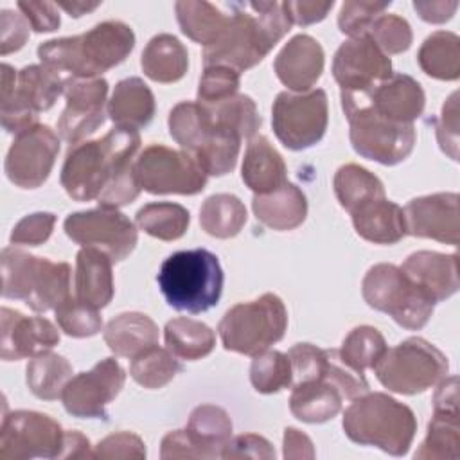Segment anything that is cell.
Wrapping results in <instances>:
<instances>
[{
    "label": "cell",
    "mask_w": 460,
    "mask_h": 460,
    "mask_svg": "<svg viewBox=\"0 0 460 460\" xmlns=\"http://www.w3.org/2000/svg\"><path fill=\"white\" fill-rule=\"evenodd\" d=\"M419 66L429 77L440 81H455L460 75V38L449 31L429 34L419 52Z\"/></svg>",
    "instance_id": "d590c367"
},
{
    "label": "cell",
    "mask_w": 460,
    "mask_h": 460,
    "mask_svg": "<svg viewBox=\"0 0 460 460\" xmlns=\"http://www.w3.org/2000/svg\"><path fill=\"white\" fill-rule=\"evenodd\" d=\"M413 9L428 23H444L453 18L455 11L458 9V2H413Z\"/></svg>",
    "instance_id": "6125c7cd"
},
{
    "label": "cell",
    "mask_w": 460,
    "mask_h": 460,
    "mask_svg": "<svg viewBox=\"0 0 460 460\" xmlns=\"http://www.w3.org/2000/svg\"><path fill=\"white\" fill-rule=\"evenodd\" d=\"M59 458H93L90 440L79 431H65V442Z\"/></svg>",
    "instance_id": "be15d7a7"
},
{
    "label": "cell",
    "mask_w": 460,
    "mask_h": 460,
    "mask_svg": "<svg viewBox=\"0 0 460 460\" xmlns=\"http://www.w3.org/2000/svg\"><path fill=\"white\" fill-rule=\"evenodd\" d=\"M29 22L23 14H18L11 9L0 13V54L7 56L20 50L29 38Z\"/></svg>",
    "instance_id": "9f6ffc18"
},
{
    "label": "cell",
    "mask_w": 460,
    "mask_h": 460,
    "mask_svg": "<svg viewBox=\"0 0 460 460\" xmlns=\"http://www.w3.org/2000/svg\"><path fill=\"white\" fill-rule=\"evenodd\" d=\"M390 2H367L349 0L343 2L338 14V27L349 38L368 34L374 20L388 9Z\"/></svg>",
    "instance_id": "f907efd6"
},
{
    "label": "cell",
    "mask_w": 460,
    "mask_h": 460,
    "mask_svg": "<svg viewBox=\"0 0 460 460\" xmlns=\"http://www.w3.org/2000/svg\"><path fill=\"white\" fill-rule=\"evenodd\" d=\"M392 74L390 58L368 34L343 41L332 59V75L345 93H365Z\"/></svg>",
    "instance_id": "d6986e66"
},
{
    "label": "cell",
    "mask_w": 460,
    "mask_h": 460,
    "mask_svg": "<svg viewBox=\"0 0 460 460\" xmlns=\"http://www.w3.org/2000/svg\"><path fill=\"white\" fill-rule=\"evenodd\" d=\"M284 458L298 460V458H314V447L311 438L296 428L284 429Z\"/></svg>",
    "instance_id": "94428289"
},
{
    "label": "cell",
    "mask_w": 460,
    "mask_h": 460,
    "mask_svg": "<svg viewBox=\"0 0 460 460\" xmlns=\"http://www.w3.org/2000/svg\"><path fill=\"white\" fill-rule=\"evenodd\" d=\"M72 379V365L65 356L43 352L34 356L25 368V381L32 395L43 401L61 397L66 383Z\"/></svg>",
    "instance_id": "74e56055"
},
{
    "label": "cell",
    "mask_w": 460,
    "mask_h": 460,
    "mask_svg": "<svg viewBox=\"0 0 460 460\" xmlns=\"http://www.w3.org/2000/svg\"><path fill=\"white\" fill-rule=\"evenodd\" d=\"M70 79L47 68L45 65H27L18 72L16 88L7 101L0 104L2 126L7 133H22L38 124V113L54 106L65 93Z\"/></svg>",
    "instance_id": "5bb4252c"
},
{
    "label": "cell",
    "mask_w": 460,
    "mask_h": 460,
    "mask_svg": "<svg viewBox=\"0 0 460 460\" xmlns=\"http://www.w3.org/2000/svg\"><path fill=\"white\" fill-rule=\"evenodd\" d=\"M284 13L288 14L291 23L296 25H311L316 22H322L329 11L334 7V2H309V0H298V2H282Z\"/></svg>",
    "instance_id": "91938a15"
},
{
    "label": "cell",
    "mask_w": 460,
    "mask_h": 460,
    "mask_svg": "<svg viewBox=\"0 0 460 460\" xmlns=\"http://www.w3.org/2000/svg\"><path fill=\"white\" fill-rule=\"evenodd\" d=\"M56 5L61 7V9H65L70 16L79 18V16H83V14H86V13L95 11V9L101 5V2H95V4H84V2H58Z\"/></svg>",
    "instance_id": "03108f58"
},
{
    "label": "cell",
    "mask_w": 460,
    "mask_h": 460,
    "mask_svg": "<svg viewBox=\"0 0 460 460\" xmlns=\"http://www.w3.org/2000/svg\"><path fill=\"white\" fill-rule=\"evenodd\" d=\"M449 363L442 350L424 338L411 336L386 352L374 365L377 381L390 392L402 395L422 394L438 385Z\"/></svg>",
    "instance_id": "30bf717a"
},
{
    "label": "cell",
    "mask_w": 460,
    "mask_h": 460,
    "mask_svg": "<svg viewBox=\"0 0 460 460\" xmlns=\"http://www.w3.org/2000/svg\"><path fill=\"white\" fill-rule=\"evenodd\" d=\"M402 210L406 219V234L453 246L458 244L456 192H437L413 198Z\"/></svg>",
    "instance_id": "44dd1931"
},
{
    "label": "cell",
    "mask_w": 460,
    "mask_h": 460,
    "mask_svg": "<svg viewBox=\"0 0 460 460\" xmlns=\"http://www.w3.org/2000/svg\"><path fill=\"white\" fill-rule=\"evenodd\" d=\"M329 122L327 93L322 88L309 92H280L271 108V124L280 144L291 151L307 149L322 140Z\"/></svg>",
    "instance_id": "7c38bea8"
},
{
    "label": "cell",
    "mask_w": 460,
    "mask_h": 460,
    "mask_svg": "<svg viewBox=\"0 0 460 460\" xmlns=\"http://www.w3.org/2000/svg\"><path fill=\"white\" fill-rule=\"evenodd\" d=\"M385 336L372 325L354 327L343 340L340 356L341 359L354 370L365 372L367 368H374L379 358L386 352Z\"/></svg>",
    "instance_id": "f6af8a7d"
},
{
    "label": "cell",
    "mask_w": 460,
    "mask_h": 460,
    "mask_svg": "<svg viewBox=\"0 0 460 460\" xmlns=\"http://www.w3.org/2000/svg\"><path fill=\"white\" fill-rule=\"evenodd\" d=\"M140 66L155 83H176L189 68V52L176 36L162 32L147 41Z\"/></svg>",
    "instance_id": "d6a6232c"
},
{
    "label": "cell",
    "mask_w": 460,
    "mask_h": 460,
    "mask_svg": "<svg viewBox=\"0 0 460 460\" xmlns=\"http://www.w3.org/2000/svg\"><path fill=\"white\" fill-rule=\"evenodd\" d=\"M458 408L433 410L426 437L415 451V460H456L460 456Z\"/></svg>",
    "instance_id": "8d00e7d4"
},
{
    "label": "cell",
    "mask_w": 460,
    "mask_h": 460,
    "mask_svg": "<svg viewBox=\"0 0 460 460\" xmlns=\"http://www.w3.org/2000/svg\"><path fill=\"white\" fill-rule=\"evenodd\" d=\"M104 341L115 356L133 359L158 345V325L144 313H120L106 323Z\"/></svg>",
    "instance_id": "4dcf8cb0"
},
{
    "label": "cell",
    "mask_w": 460,
    "mask_h": 460,
    "mask_svg": "<svg viewBox=\"0 0 460 460\" xmlns=\"http://www.w3.org/2000/svg\"><path fill=\"white\" fill-rule=\"evenodd\" d=\"M0 356L4 361L34 358L59 343V331L43 316H25L20 311L0 309Z\"/></svg>",
    "instance_id": "7402d4cb"
},
{
    "label": "cell",
    "mask_w": 460,
    "mask_h": 460,
    "mask_svg": "<svg viewBox=\"0 0 460 460\" xmlns=\"http://www.w3.org/2000/svg\"><path fill=\"white\" fill-rule=\"evenodd\" d=\"M323 63L322 45L309 34H296L280 49L273 68L289 92L302 93L313 90L323 72Z\"/></svg>",
    "instance_id": "cb8c5ba5"
},
{
    "label": "cell",
    "mask_w": 460,
    "mask_h": 460,
    "mask_svg": "<svg viewBox=\"0 0 460 460\" xmlns=\"http://www.w3.org/2000/svg\"><path fill=\"white\" fill-rule=\"evenodd\" d=\"M343 431L359 446H374L392 456L408 453L417 419L410 406L383 392H367L343 411Z\"/></svg>",
    "instance_id": "277c9868"
},
{
    "label": "cell",
    "mask_w": 460,
    "mask_h": 460,
    "mask_svg": "<svg viewBox=\"0 0 460 460\" xmlns=\"http://www.w3.org/2000/svg\"><path fill=\"white\" fill-rule=\"evenodd\" d=\"M399 268L435 304L449 298L458 291L456 253L419 250L410 253Z\"/></svg>",
    "instance_id": "d4e9b609"
},
{
    "label": "cell",
    "mask_w": 460,
    "mask_h": 460,
    "mask_svg": "<svg viewBox=\"0 0 460 460\" xmlns=\"http://www.w3.org/2000/svg\"><path fill=\"white\" fill-rule=\"evenodd\" d=\"M221 458L239 460V458H255V460H273L275 449L264 437L257 433H243L232 437L225 446Z\"/></svg>",
    "instance_id": "11a10c76"
},
{
    "label": "cell",
    "mask_w": 460,
    "mask_h": 460,
    "mask_svg": "<svg viewBox=\"0 0 460 460\" xmlns=\"http://www.w3.org/2000/svg\"><path fill=\"white\" fill-rule=\"evenodd\" d=\"M334 194L340 205L350 214L358 207L385 198L383 181L358 164H345L334 174Z\"/></svg>",
    "instance_id": "60d3db41"
},
{
    "label": "cell",
    "mask_w": 460,
    "mask_h": 460,
    "mask_svg": "<svg viewBox=\"0 0 460 460\" xmlns=\"http://www.w3.org/2000/svg\"><path fill=\"white\" fill-rule=\"evenodd\" d=\"M352 95L361 97L376 113L397 124H413L426 106V95L420 83L406 74H392L372 90Z\"/></svg>",
    "instance_id": "603a6c76"
},
{
    "label": "cell",
    "mask_w": 460,
    "mask_h": 460,
    "mask_svg": "<svg viewBox=\"0 0 460 460\" xmlns=\"http://www.w3.org/2000/svg\"><path fill=\"white\" fill-rule=\"evenodd\" d=\"M156 282L172 309L198 314L219 302L225 275L216 253L194 248L169 255L160 266Z\"/></svg>",
    "instance_id": "5b68a950"
},
{
    "label": "cell",
    "mask_w": 460,
    "mask_h": 460,
    "mask_svg": "<svg viewBox=\"0 0 460 460\" xmlns=\"http://www.w3.org/2000/svg\"><path fill=\"white\" fill-rule=\"evenodd\" d=\"M349 120V138L354 151L383 165L401 164L413 151L417 133L413 124H397L376 113L361 97L340 93Z\"/></svg>",
    "instance_id": "ba28073f"
},
{
    "label": "cell",
    "mask_w": 460,
    "mask_h": 460,
    "mask_svg": "<svg viewBox=\"0 0 460 460\" xmlns=\"http://www.w3.org/2000/svg\"><path fill=\"white\" fill-rule=\"evenodd\" d=\"M155 95L140 77L119 81L108 101V117L117 128L142 129L155 117Z\"/></svg>",
    "instance_id": "f546056e"
},
{
    "label": "cell",
    "mask_w": 460,
    "mask_h": 460,
    "mask_svg": "<svg viewBox=\"0 0 460 460\" xmlns=\"http://www.w3.org/2000/svg\"><path fill=\"white\" fill-rule=\"evenodd\" d=\"M437 140L451 160H458V92H453L442 106L437 120Z\"/></svg>",
    "instance_id": "db71d44e"
},
{
    "label": "cell",
    "mask_w": 460,
    "mask_h": 460,
    "mask_svg": "<svg viewBox=\"0 0 460 460\" xmlns=\"http://www.w3.org/2000/svg\"><path fill=\"white\" fill-rule=\"evenodd\" d=\"M59 329L72 338H88L102 331V316L75 296H68L54 309Z\"/></svg>",
    "instance_id": "7dc6e473"
},
{
    "label": "cell",
    "mask_w": 460,
    "mask_h": 460,
    "mask_svg": "<svg viewBox=\"0 0 460 460\" xmlns=\"http://www.w3.org/2000/svg\"><path fill=\"white\" fill-rule=\"evenodd\" d=\"M59 137L47 124H34L14 135L5 156V174L20 189L41 187L58 158Z\"/></svg>",
    "instance_id": "e0dca14e"
},
{
    "label": "cell",
    "mask_w": 460,
    "mask_h": 460,
    "mask_svg": "<svg viewBox=\"0 0 460 460\" xmlns=\"http://www.w3.org/2000/svg\"><path fill=\"white\" fill-rule=\"evenodd\" d=\"M135 223L151 237L160 241H176L187 232L190 214L180 203L155 201L138 208Z\"/></svg>",
    "instance_id": "b9f144b4"
},
{
    "label": "cell",
    "mask_w": 460,
    "mask_h": 460,
    "mask_svg": "<svg viewBox=\"0 0 460 460\" xmlns=\"http://www.w3.org/2000/svg\"><path fill=\"white\" fill-rule=\"evenodd\" d=\"M124 381L126 374L119 361L104 358L66 383L61 394L63 406L77 419H108L106 408L119 395Z\"/></svg>",
    "instance_id": "ac0fdd59"
},
{
    "label": "cell",
    "mask_w": 460,
    "mask_h": 460,
    "mask_svg": "<svg viewBox=\"0 0 460 460\" xmlns=\"http://www.w3.org/2000/svg\"><path fill=\"white\" fill-rule=\"evenodd\" d=\"M181 368L183 367L180 359L167 347L162 349L155 345L131 359L129 376L140 386L155 390L172 381L174 376L181 372Z\"/></svg>",
    "instance_id": "ee69618b"
},
{
    "label": "cell",
    "mask_w": 460,
    "mask_h": 460,
    "mask_svg": "<svg viewBox=\"0 0 460 460\" xmlns=\"http://www.w3.org/2000/svg\"><path fill=\"white\" fill-rule=\"evenodd\" d=\"M165 347L178 358L187 361H196L208 356L216 345L214 331L194 318L178 316L165 323L164 327Z\"/></svg>",
    "instance_id": "836d02e7"
},
{
    "label": "cell",
    "mask_w": 460,
    "mask_h": 460,
    "mask_svg": "<svg viewBox=\"0 0 460 460\" xmlns=\"http://www.w3.org/2000/svg\"><path fill=\"white\" fill-rule=\"evenodd\" d=\"M93 458L101 460H142L146 458L144 440L131 431H117L93 446Z\"/></svg>",
    "instance_id": "816d5d0a"
},
{
    "label": "cell",
    "mask_w": 460,
    "mask_h": 460,
    "mask_svg": "<svg viewBox=\"0 0 460 460\" xmlns=\"http://www.w3.org/2000/svg\"><path fill=\"white\" fill-rule=\"evenodd\" d=\"M138 185L149 194H199L207 185V174L187 153L162 144L147 146L135 158Z\"/></svg>",
    "instance_id": "4fadbf2b"
},
{
    "label": "cell",
    "mask_w": 460,
    "mask_h": 460,
    "mask_svg": "<svg viewBox=\"0 0 460 460\" xmlns=\"http://www.w3.org/2000/svg\"><path fill=\"white\" fill-rule=\"evenodd\" d=\"M288 311L280 296L264 293L252 302L232 305L221 318L217 332L226 350L257 356L284 338Z\"/></svg>",
    "instance_id": "9c48e42d"
},
{
    "label": "cell",
    "mask_w": 460,
    "mask_h": 460,
    "mask_svg": "<svg viewBox=\"0 0 460 460\" xmlns=\"http://www.w3.org/2000/svg\"><path fill=\"white\" fill-rule=\"evenodd\" d=\"M250 381L259 394H277L293 385V368L289 356L280 350H264L253 356L250 365Z\"/></svg>",
    "instance_id": "bcb514c9"
},
{
    "label": "cell",
    "mask_w": 460,
    "mask_h": 460,
    "mask_svg": "<svg viewBox=\"0 0 460 460\" xmlns=\"http://www.w3.org/2000/svg\"><path fill=\"white\" fill-rule=\"evenodd\" d=\"M246 207L234 194H212L199 208L201 228L216 239L235 237L246 223Z\"/></svg>",
    "instance_id": "f35d334b"
},
{
    "label": "cell",
    "mask_w": 460,
    "mask_h": 460,
    "mask_svg": "<svg viewBox=\"0 0 460 460\" xmlns=\"http://www.w3.org/2000/svg\"><path fill=\"white\" fill-rule=\"evenodd\" d=\"M374 43L386 54H401L410 49L413 41V32L410 23L397 14L383 13L377 16L368 31Z\"/></svg>",
    "instance_id": "c3c4849f"
},
{
    "label": "cell",
    "mask_w": 460,
    "mask_h": 460,
    "mask_svg": "<svg viewBox=\"0 0 460 460\" xmlns=\"http://www.w3.org/2000/svg\"><path fill=\"white\" fill-rule=\"evenodd\" d=\"M63 228L74 243L97 248L110 255L113 262L124 261L138 241L133 221L117 208L99 207L68 214Z\"/></svg>",
    "instance_id": "2e32d148"
},
{
    "label": "cell",
    "mask_w": 460,
    "mask_h": 460,
    "mask_svg": "<svg viewBox=\"0 0 460 460\" xmlns=\"http://www.w3.org/2000/svg\"><path fill=\"white\" fill-rule=\"evenodd\" d=\"M169 133L187 151L207 176H223L234 171L241 137L214 124L208 110L198 101L178 102L169 111Z\"/></svg>",
    "instance_id": "8992f818"
},
{
    "label": "cell",
    "mask_w": 460,
    "mask_h": 460,
    "mask_svg": "<svg viewBox=\"0 0 460 460\" xmlns=\"http://www.w3.org/2000/svg\"><path fill=\"white\" fill-rule=\"evenodd\" d=\"M174 11L181 32L203 47L212 45L223 34L230 20V16L223 14L216 5L203 0L176 2Z\"/></svg>",
    "instance_id": "e575fe53"
},
{
    "label": "cell",
    "mask_w": 460,
    "mask_h": 460,
    "mask_svg": "<svg viewBox=\"0 0 460 460\" xmlns=\"http://www.w3.org/2000/svg\"><path fill=\"white\" fill-rule=\"evenodd\" d=\"M65 431L47 413L16 410L5 413L0 426V458H59Z\"/></svg>",
    "instance_id": "9a60e30c"
},
{
    "label": "cell",
    "mask_w": 460,
    "mask_h": 460,
    "mask_svg": "<svg viewBox=\"0 0 460 460\" xmlns=\"http://www.w3.org/2000/svg\"><path fill=\"white\" fill-rule=\"evenodd\" d=\"M252 13L234 5L223 34L208 47H203L205 66L223 65L244 72L261 63L268 52L289 32L291 22L282 2H250Z\"/></svg>",
    "instance_id": "7a4b0ae2"
},
{
    "label": "cell",
    "mask_w": 460,
    "mask_h": 460,
    "mask_svg": "<svg viewBox=\"0 0 460 460\" xmlns=\"http://www.w3.org/2000/svg\"><path fill=\"white\" fill-rule=\"evenodd\" d=\"M289 410L307 424H322L334 419L341 411V392L325 379H313L291 385Z\"/></svg>",
    "instance_id": "1f68e13d"
},
{
    "label": "cell",
    "mask_w": 460,
    "mask_h": 460,
    "mask_svg": "<svg viewBox=\"0 0 460 460\" xmlns=\"http://www.w3.org/2000/svg\"><path fill=\"white\" fill-rule=\"evenodd\" d=\"M205 108L208 110L214 124L235 131L241 138H253L262 124L255 101L244 93H235L217 104Z\"/></svg>",
    "instance_id": "7bdbcfd3"
},
{
    "label": "cell",
    "mask_w": 460,
    "mask_h": 460,
    "mask_svg": "<svg viewBox=\"0 0 460 460\" xmlns=\"http://www.w3.org/2000/svg\"><path fill=\"white\" fill-rule=\"evenodd\" d=\"M241 75L237 70L223 65L205 66L198 84V102L205 106L217 104L237 93Z\"/></svg>",
    "instance_id": "681fc988"
},
{
    "label": "cell",
    "mask_w": 460,
    "mask_h": 460,
    "mask_svg": "<svg viewBox=\"0 0 460 460\" xmlns=\"http://www.w3.org/2000/svg\"><path fill=\"white\" fill-rule=\"evenodd\" d=\"M241 178L255 194L271 192L288 181L284 158L266 137L255 135L250 138L241 165Z\"/></svg>",
    "instance_id": "83f0119b"
},
{
    "label": "cell",
    "mask_w": 460,
    "mask_h": 460,
    "mask_svg": "<svg viewBox=\"0 0 460 460\" xmlns=\"http://www.w3.org/2000/svg\"><path fill=\"white\" fill-rule=\"evenodd\" d=\"M192 438L201 444L210 458H221L225 446L232 438V419L216 404H199L190 411L187 428Z\"/></svg>",
    "instance_id": "ab89813d"
},
{
    "label": "cell",
    "mask_w": 460,
    "mask_h": 460,
    "mask_svg": "<svg viewBox=\"0 0 460 460\" xmlns=\"http://www.w3.org/2000/svg\"><path fill=\"white\" fill-rule=\"evenodd\" d=\"M162 460L174 458H210L207 449L198 444L187 429H174L162 438L160 446Z\"/></svg>",
    "instance_id": "6f0895ef"
},
{
    "label": "cell",
    "mask_w": 460,
    "mask_h": 460,
    "mask_svg": "<svg viewBox=\"0 0 460 460\" xmlns=\"http://www.w3.org/2000/svg\"><path fill=\"white\" fill-rule=\"evenodd\" d=\"M361 293L372 309L386 313L408 331L422 329L435 307V302L399 266L388 262L374 264L365 273Z\"/></svg>",
    "instance_id": "8fae6325"
},
{
    "label": "cell",
    "mask_w": 460,
    "mask_h": 460,
    "mask_svg": "<svg viewBox=\"0 0 460 460\" xmlns=\"http://www.w3.org/2000/svg\"><path fill=\"white\" fill-rule=\"evenodd\" d=\"M133 47V29L124 22L108 20L83 34L43 41L38 58L41 65L70 81L92 79L122 63Z\"/></svg>",
    "instance_id": "3957f363"
},
{
    "label": "cell",
    "mask_w": 460,
    "mask_h": 460,
    "mask_svg": "<svg viewBox=\"0 0 460 460\" xmlns=\"http://www.w3.org/2000/svg\"><path fill=\"white\" fill-rule=\"evenodd\" d=\"M16 79H18V72L7 65V63H2V101H7L14 88H16Z\"/></svg>",
    "instance_id": "e7e4bbea"
},
{
    "label": "cell",
    "mask_w": 460,
    "mask_h": 460,
    "mask_svg": "<svg viewBox=\"0 0 460 460\" xmlns=\"http://www.w3.org/2000/svg\"><path fill=\"white\" fill-rule=\"evenodd\" d=\"M113 261L104 252L83 246L75 257V298L93 309L106 307L115 293Z\"/></svg>",
    "instance_id": "484cf974"
},
{
    "label": "cell",
    "mask_w": 460,
    "mask_h": 460,
    "mask_svg": "<svg viewBox=\"0 0 460 460\" xmlns=\"http://www.w3.org/2000/svg\"><path fill=\"white\" fill-rule=\"evenodd\" d=\"M138 147V131L117 126L102 138L70 146L61 167L65 192L75 201L97 199L104 208L135 201L142 190L133 169Z\"/></svg>",
    "instance_id": "6da1fadb"
},
{
    "label": "cell",
    "mask_w": 460,
    "mask_h": 460,
    "mask_svg": "<svg viewBox=\"0 0 460 460\" xmlns=\"http://www.w3.org/2000/svg\"><path fill=\"white\" fill-rule=\"evenodd\" d=\"M16 5L34 32H52L61 23L58 5L52 2H18Z\"/></svg>",
    "instance_id": "680465c9"
},
{
    "label": "cell",
    "mask_w": 460,
    "mask_h": 460,
    "mask_svg": "<svg viewBox=\"0 0 460 460\" xmlns=\"http://www.w3.org/2000/svg\"><path fill=\"white\" fill-rule=\"evenodd\" d=\"M350 216L356 234L374 244H395L408 235L404 210L386 196L358 207Z\"/></svg>",
    "instance_id": "4316f807"
},
{
    "label": "cell",
    "mask_w": 460,
    "mask_h": 460,
    "mask_svg": "<svg viewBox=\"0 0 460 460\" xmlns=\"http://www.w3.org/2000/svg\"><path fill=\"white\" fill-rule=\"evenodd\" d=\"M70 275L66 262L36 257L14 246L2 250V296L23 300L36 313L54 311L72 296Z\"/></svg>",
    "instance_id": "52a82bcc"
},
{
    "label": "cell",
    "mask_w": 460,
    "mask_h": 460,
    "mask_svg": "<svg viewBox=\"0 0 460 460\" xmlns=\"http://www.w3.org/2000/svg\"><path fill=\"white\" fill-rule=\"evenodd\" d=\"M54 225H56V216L52 212L29 214L13 226L9 241L11 244L40 246L52 235Z\"/></svg>",
    "instance_id": "f5cc1de1"
},
{
    "label": "cell",
    "mask_w": 460,
    "mask_h": 460,
    "mask_svg": "<svg viewBox=\"0 0 460 460\" xmlns=\"http://www.w3.org/2000/svg\"><path fill=\"white\" fill-rule=\"evenodd\" d=\"M108 81L102 77L72 79L65 88L66 106L58 119V133L70 146L97 131L106 120Z\"/></svg>",
    "instance_id": "ffe728a7"
},
{
    "label": "cell",
    "mask_w": 460,
    "mask_h": 460,
    "mask_svg": "<svg viewBox=\"0 0 460 460\" xmlns=\"http://www.w3.org/2000/svg\"><path fill=\"white\" fill-rule=\"evenodd\" d=\"M252 208L262 225L284 232L300 226L307 216V199L300 187L286 181L282 187L255 194L252 199Z\"/></svg>",
    "instance_id": "f1b7e54d"
}]
</instances>
